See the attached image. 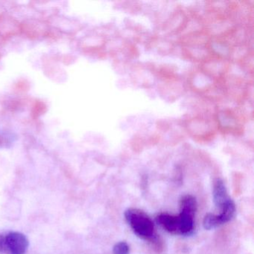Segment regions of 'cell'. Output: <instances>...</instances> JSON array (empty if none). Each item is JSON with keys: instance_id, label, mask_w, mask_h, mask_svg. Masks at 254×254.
I'll use <instances>...</instances> for the list:
<instances>
[{"instance_id": "cell-3", "label": "cell", "mask_w": 254, "mask_h": 254, "mask_svg": "<svg viewBox=\"0 0 254 254\" xmlns=\"http://www.w3.org/2000/svg\"><path fill=\"white\" fill-rule=\"evenodd\" d=\"M29 245V239L20 232L0 234V254H26Z\"/></svg>"}, {"instance_id": "cell-4", "label": "cell", "mask_w": 254, "mask_h": 254, "mask_svg": "<svg viewBox=\"0 0 254 254\" xmlns=\"http://www.w3.org/2000/svg\"><path fill=\"white\" fill-rule=\"evenodd\" d=\"M114 254H129L130 247L126 242H120L114 245L113 249Z\"/></svg>"}, {"instance_id": "cell-1", "label": "cell", "mask_w": 254, "mask_h": 254, "mask_svg": "<svg viewBox=\"0 0 254 254\" xmlns=\"http://www.w3.org/2000/svg\"><path fill=\"white\" fill-rule=\"evenodd\" d=\"M127 224L133 233L144 240L156 239L155 227L151 218L143 211L136 208H129L125 212Z\"/></svg>"}, {"instance_id": "cell-2", "label": "cell", "mask_w": 254, "mask_h": 254, "mask_svg": "<svg viewBox=\"0 0 254 254\" xmlns=\"http://www.w3.org/2000/svg\"><path fill=\"white\" fill-rule=\"evenodd\" d=\"M197 202L192 195L187 194L180 202V213L175 215L178 235H189L193 231Z\"/></svg>"}]
</instances>
